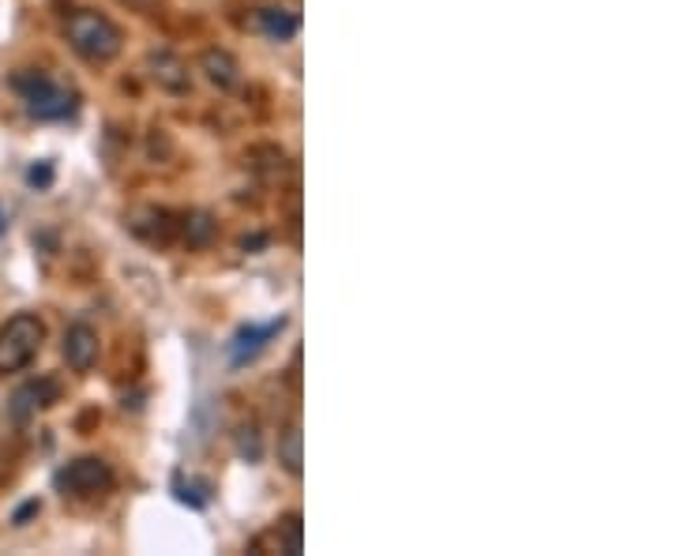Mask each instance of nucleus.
Here are the masks:
<instances>
[{"label":"nucleus","instance_id":"1","mask_svg":"<svg viewBox=\"0 0 676 556\" xmlns=\"http://www.w3.org/2000/svg\"><path fill=\"white\" fill-rule=\"evenodd\" d=\"M64 38H68V46L91 64L117 61L125 49L121 27L102 12H91V8H76V12L64 16Z\"/></svg>","mask_w":676,"mask_h":556},{"label":"nucleus","instance_id":"2","mask_svg":"<svg viewBox=\"0 0 676 556\" xmlns=\"http://www.w3.org/2000/svg\"><path fill=\"white\" fill-rule=\"evenodd\" d=\"M12 87L19 91V98H23L27 113H31L34 121H68L79 109V95L72 87L57 83V79H49L46 72H19L12 79Z\"/></svg>","mask_w":676,"mask_h":556},{"label":"nucleus","instance_id":"3","mask_svg":"<svg viewBox=\"0 0 676 556\" xmlns=\"http://www.w3.org/2000/svg\"><path fill=\"white\" fill-rule=\"evenodd\" d=\"M46 342V324L34 312H16L0 327V376L23 373Z\"/></svg>","mask_w":676,"mask_h":556},{"label":"nucleus","instance_id":"4","mask_svg":"<svg viewBox=\"0 0 676 556\" xmlns=\"http://www.w3.org/2000/svg\"><path fill=\"white\" fill-rule=\"evenodd\" d=\"M53 485L61 496H72V500H95L113 489V466L98 455H83V459H72L68 466L53 474Z\"/></svg>","mask_w":676,"mask_h":556},{"label":"nucleus","instance_id":"5","mask_svg":"<svg viewBox=\"0 0 676 556\" xmlns=\"http://www.w3.org/2000/svg\"><path fill=\"white\" fill-rule=\"evenodd\" d=\"M125 226H128V234L139 237V241L166 248V245L177 241V226H181V215L169 211V207L143 203V207H132V211L125 215Z\"/></svg>","mask_w":676,"mask_h":556},{"label":"nucleus","instance_id":"6","mask_svg":"<svg viewBox=\"0 0 676 556\" xmlns=\"http://www.w3.org/2000/svg\"><path fill=\"white\" fill-rule=\"evenodd\" d=\"M53 403H61V380L57 376H34V380H27L19 391L12 395V403H8V414H12V421H31L42 410H49Z\"/></svg>","mask_w":676,"mask_h":556},{"label":"nucleus","instance_id":"7","mask_svg":"<svg viewBox=\"0 0 676 556\" xmlns=\"http://www.w3.org/2000/svg\"><path fill=\"white\" fill-rule=\"evenodd\" d=\"M147 76H151V83L166 95H185L188 87H192L188 64L177 53H169V49H151V53H147Z\"/></svg>","mask_w":676,"mask_h":556},{"label":"nucleus","instance_id":"8","mask_svg":"<svg viewBox=\"0 0 676 556\" xmlns=\"http://www.w3.org/2000/svg\"><path fill=\"white\" fill-rule=\"evenodd\" d=\"M64 365L79 376H87L98 365V350H102V342H98V331L91 324H72L64 331Z\"/></svg>","mask_w":676,"mask_h":556},{"label":"nucleus","instance_id":"9","mask_svg":"<svg viewBox=\"0 0 676 556\" xmlns=\"http://www.w3.org/2000/svg\"><path fill=\"white\" fill-rule=\"evenodd\" d=\"M252 549H271V553H286V556H297L305 549V523L297 512H286L282 519H275L271 530L264 538H256Z\"/></svg>","mask_w":676,"mask_h":556},{"label":"nucleus","instance_id":"10","mask_svg":"<svg viewBox=\"0 0 676 556\" xmlns=\"http://www.w3.org/2000/svg\"><path fill=\"white\" fill-rule=\"evenodd\" d=\"M282 327H286V316H278V320L264 324V327H241V331L233 335V342H230V361L241 369V365H248L252 357H260L267 350V342H271Z\"/></svg>","mask_w":676,"mask_h":556},{"label":"nucleus","instance_id":"11","mask_svg":"<svg viewBox=\"0 0 676 556\" xmlns=\"http://www.w3.org/2000/svg\"><path fill=\"white\" fill-rule=\"evenodd\" d=\"M256 31L267 34L271 42H290V38L301 31V16L294 8H282V4H267L256 12Z\"/></svg>","mask_w":676,"mask_h":556},{"label":"nucleus","instance_id":"12","mask_svg":"<svg viewBox=\"0 0 676 556\" xmlns=\"http://www.w3.org/2000/svg\"><path fill=\"white\" fill-rule=\"evenodd\" d=\"M200 68L218 91H233V87L241 83V64H237L230 49H203Z\"/></svg>","mask_w":676,"mask_h":556},{"label":"nucleus","instance_id":"13","mask_svg":"<svg viewBox=\"0 0 676 556\" xmlns=\"http://www.w3.org/2000/svg\"><path fill=\"white\" fill-rule=\"evenodd\" d=\"M275 455H278V466H282L290 478H301L305 470V436H301V425L297 421H286L282 433H278V444H275Z\"/></svg>","mask_w":676,"mask_h":556},{"label":"nucleus","instance_id":"14","mask_svg":"<svg viewBox=\"0 0 676 556\" xmlns=\"http://www.w3.org/2000/svg\"><path fill=\"white\" fill-rule=\"evenodd\" d=\"M215 234H218V222L215 215L207 211H185L181 226H177V241H185L188 248H207L215 241Z\"/></svg>","mask_w":676,"mask_h":556},{"label":"nucleus","instance_id":"15","mask_svg":"<svg viewBox=\"0 0 676 556\" xmlns=\"http://www.w3.org/2000/svg\"><path fill=\"white\" fill-rule=\"evenodd\" d=\"M233 444H237V455H241L245 463H260L264 459V436L256 425H241L233 436Z\"/></svg>","mask_w":676,"mask_h":556},{"label":"nucleus","instance_id":"16","mask_svg":"<svg viewBox=\"0 0 676 556\" xmlns=\"http://www.w3.org/2000/svg\"><path fill=\"white\" fill-rule=\"evenodd\" d=\"M177 500L188 504V508H203V504L211 500V481H203V478L177 481Z\"/></svg>","mask_w":676,"mask_h":556},{"label":"nucleus","instance_id":"17","mask_svg":"<svg viewBox=\"0 0 676 556\" xmlns=\"http://www.w3.org/2000/svg\"><path fill=\"white\" fill-rule=\"evenodd\" d=\"M27 181L38 185V188H46L49 181H53V166L42 162V166H31V173H27Z\"/></svg>","mask_w":676,"mask_h":556},{"label":"nucleus","instance_id":"18","mask_svg":"<svg viewBox=\"0 0 676 556\" xmlns=\"http://www.w3.org/2000/svg\"><path fill=\"white\" fill-rule=\"evenodd\" d=\"M38 508H42V504H38V500H31V504H27V508H19V512H16V519H12V523H16V526H23V523L31 519V515H34Z\"/></svg>","mask_w":676,"mask_h":556},{"label":"nucleus","instance_id":"19","mask_svg":"<svg viewBox=\"0 0 676 556\" xmlns=\"http://www.w3.org/2000/svg\"><path fill=\"white\" fill-rule=\"evenodd\" d=\"M117 4H128V8H136V12H151L155 0H117Z\"/></svg>","mask_w":676,"mask_h":556},{"label":"nucleus","instance_id":"20","mask_svg":"<svg viewBox=\"0 0 676 556\" xmlns=\"http://www.w3.org/2000/svg\"><path fill=\"white\" fill-rule=\"evenodd\" d=\"M0 234H4V215H0Z\"/></svg>","mask_w":676,"mask_h":556}]
</instances>
